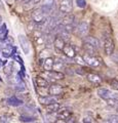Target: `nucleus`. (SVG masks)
Here are the masks:
<instances>
[{
	"instance_id": "obj_6",
	"label": "nucleus",
	"mask_w": 118,
	"mask_h": 123,
	"mask_svg": "<svg viewBox=\"0 0 118 123\" xmlns=\"http://www.w3.org/2000/svg\"><path fill=\"white\" fill-rule=\"evenodd\" d=\"M59 9L62 13H71L73 9V1L72 0H60Z\"/></svg>"
},
{
	"instance_id": "obj_33",
	"label": "nucleus",
	"mask_w": 118,
	"mask_h": 123,
	"mask_svg": "<svg viewBox=\"0 0 118 123\" xmlns=\"http://www.w3.org/2000/svg\"><path fill=\"white\" fill-rule=\"evenodd\" d=\"M55 123H68V121H67V120H64V119H60V118H58Z\"/></svg>"
},
{
	"instance_id": "obj_26",
	"label": "nucleus",
	"mask_w": 118,
	"mask_h": 123,
	"mask_svg": "<svg viewBox=\"0 0 118 123\" xmlns=\"http://www.w3.org/2000/svg\"><path fill=\"white\" fill-rule=\"evenodd\" d=\"M107 105L109 107H112V108H117L118 107V98H109L106 101Z\"/></svg>"
},
{
	"instance_id": "obj_20",
	"label": "nucleus",
	"mask_w": 118,
	"mask_h": 123,
	"mask_svg": "<svg viewBox=\"0 0 118 123\" xmlns=\"http://www.w3.org/2000/svg\"><path fill=\"white\" fill-rule=\"evenodd\" d=\"M86 77L87 80L93 84H100L102 82V78L98 74H94V73H89V74H87Z\"/></svg>"
},
{
	"instance_id": "obj_7",
	"label": "nucleus",
	"mask_w": 118,
	"mask_h": 123,
	"mask_svg": "<svg viewBox=\"0 0 118 123\" xmlns=\"http://www.w3.org/2000/svg\"><path fill=\"white\" fill-rule=\"evenodd\" d=\"M77 35L80 36V37H85L87 36V34H88V31H89V25L88 23L85 22V21H82L80 22L79 24L77 25Z\"/></svg>"
},
{
	"instance_id": "obj_36",
	"label": "nucleus",
	"mask_w": 118,
	"mask_h": 123,
	"mask_svg": "<svg viewBox=\"0 0 118 123\" xmlns=\"http://www.w3.org/2000/svg\"><path fill=\"white\" fill-rule=\"evenodd\" d=\"M31 123H34V121H33V122H31ZM35 123H38V122H35Z\"/></svg>"
},
{
	"instance_id": "obj_3",
	"label": "nucleus",
	"mask_w": 118,
	"mask_h": 123,
	"mask_svg": "<svg viewBox=\"0 0 118 123\" xmlns=\"http://www.w3.org/2000/svg\"><path fill=\"white\" fill-rule=\"evenodd\" d=\"M83 60H84V63L85 65L89 67H93V68H98L101 66V62L98 57L94 55H90V53H86L82 56Z\"/></svg>"
},
{
	"instance_id": "obj_37",
	"label": "nucleus",
	"mask_w": 118,
	"mask_h": 123,
	"mask_svg": "<svg viewBox=\"0 0 118 123\" xmlns=\"http://www.w3.org/2000/svg\"><path fill=\"white\" fill-rule=\"evenodd\" d=\"M75 123H79V122H75Z\"/></svg>"
},
{
	"instance_id": "obj_4",
	"label": "nucleus",
	"mask_w": 118,
	"mask_h": 123,
	"mask_svg": "<svg viewBox=\"0 0 118 123\" xmlns=\"http://www.w3.org/2000/svg\"><path fill=\"white\" fill-rule=\"evenodd\" d=\"M19 42H20V45L23 49V52L25 55H29L30 51H31V44H30V41L28 40V38L26 37V35H23V34H20L18 37Z\"/></svg>"
},
{
	"instance_id": "obj_25",
	"label": "nucleus",
	"mask_w": 118,
	"mask_h": 123,
	"mask_svg": "<svg viewBox=\"0 0 118 123\" xmlns=\"http://www.w3.org/2000/svg\"><path fill=\"white\" fill-rule=\"evenodd\" d=\"M20 120L22 122H24V123H31V122H33L34 120H35V118L31 117V115L24 114V115H22V116L20 117Z\"/></svg>"
},
{
	"instance_id": "obj_14",
	"label": "nucleus",
	"mask_w": 118,
	"mask_h": 123,
	"mask_svg": "<svg viewBox=\"0 0 118 123\" xmlns=\"http://www.w3.org/2000/svg\"><path fill=\"white\" fill-rule=\"evenodd\" d=\"M52 43H54V46H55V48L56 49V50H58V51H62L65 44H66V41H65L63 38H61L60 36L56 35V38L54 39V42H52Z\"/></svg>"
},
{
	"instance_id": "obj_34",
	"label": "nucleus",
	"mask_w": 118,
	"mask_h": 123,
	"mask_svg": "<svg viewBox=\"0 0 118 123\" xmlns=\"http://www.w3.org/2000/svg\"><path fill=\"white\" fill-rule=\"evenodd\" d=\"M1 26H2V18L0 17V28H1Z\"/></svg>"
},
{
	"instance_id": "obj_8",
	"label": "nucleus",
	"mask_w": 118,
	"mask_h": 123,
	"mask_svg": "<svg viewBox=\"0 0 118 123\" xmlns=\"http://www.w3.org/2000/svg\"><path fill=\"white\" fill-rule=\"evenodd\" d=\"M98 95L101 98L104 99V101H107V99L112 98H118V95L116 93H114V92L107 89V88H99L98 89Z\"/></svg>"
},
{
	"instance_id": "obj_29",
	"label": "nucleus",
	"mask_w": 118,
	"mask_h": 123,
	"mask_svg": "<svg viewBox=\"0 0 118 123\" xmlns=\"http://www.w3.org/2000/svg\"><path fill=\"white\" fill-rule=\"evenodd\" d=\"M110 86L112 87V89L118 91V80H116V79H112L111 81H110Z\"/></svg>"
},
{
	"instance_id": "obj_15",
	"label": "nucleus",
	"mask_w": 118,
	"mask_h": 123,
	"mask_svg": "<svg viewBox=\"0 0 118 123\" xmlns=\"http://www.w3.org/2000/svg\"><path fill=\"white\" fill-rule=\"evenodd\" d=\"M61 24L62 25H75V17L73 14L66 13L62 18V20H61Z\"/></svg>"
},
{
	"instance_id": "obj_19",
	"label": "nucleus",
	"mask_w": 118,
	"mask_h": 123,
	"mask_svg": "<svg viewBox=\"0 0 118 123\" xmlns=\"http://www.w3.org/2000/svg\"><path fill=\"white\" fill-rule=\"evenodd\" d=\"M7 104H8L9 106H11V107H20L24 103H23L22 99L18 98L17 97H10V98H7Z\"/></svg>"
},
{
	"instance_id": "obj_10",
	"label": "nucleus",
	"mask_w": 118,
	"mask_h": 123,
	"mask_svg": "<svg viewBox=\"0 0 118 123\" xmlns=\"http://www.w3.org/2000/svg\"><path fill=\"white\" fill-rule=\"evenodd\" d=\"M62 52L64 53L65 56L68 57V59H70V60H73L74 57H75V55H76V50H75V48H74L71 44H68V43L65 44Z\"/></svg>"
},
{
	"instance_id": "obj_27",
	"label": "nucleus",
	"mask_w": 118,
	"mask_h": 123,
	"mask_svg": "<svg viewBox=\"0 0 118 123\" xmlns=\"http://www.w3.org/2000/svg\"><path fill=\"white\" fill-rule=\"evenodd\" d=\"M106 122L108 123H118V114H113L108 116V118L106 119Z\"/></svg>"
},
{
	"instance_id": "obj_2",
	"label": "nucleus",
	"mask_w": 118,
	"mask_h": 123,
	"mask_svg": "<svg viewBox=\"0 0 118 123\" xmlns=\"http://www.w3.org/2000/svg\"><path fill=\"white\" fill-rule=\"evenodd\" d=\"M104 50L105 53L109 56H111L114 53V48H115V45H114V41L112 39L111 36L109 35H105L104 36Z\"/></svg>"
},
{
	"instance_id": "obj_32",
	"label": "nucleus",
	"mask_w": 118,
	"mask_h": 123,
	"mask_svg": "<svg viewBox=\"0 0 118 123\" xmlns=\"http://www.w3.org/2000/svg\"><path fill=\"white\" fill-rule=\"evenodd\" d=\"M82 123H93V119L87 116V117H84L82 119Z\"/></svg>"
},
{
	"instance_id": "obj_31",
	"label": "nucleus",
	"mask_w": 118,
	"mask_h": 123,
	"mask_svg": "<svg viewBox=\"0 0 118 123\" xmlns=\"http://www.w3.org/2000/svg\"><path fill=\"white\" fill-rule=\"evenodd\" d=\"M0 123H9V119L7 116L3 115V116L0 117Z\"/></svg>"
},
{
	"instance_id": "obj_1",
	"label": "nucleus",
	"mask_w": 118,
	"mask_h": 123,
	"mask_svg": "<svg viewBox=\"0 0 118 123\" xmlns=\"http://www.w3.org/2000/svg\"><path fill=\"white\" fill-rule=\"evenodd\" d=\"M48 15L44 12V10L41 8H37L32 13V21L35 25H42L47 21Z\"/></svg>"
},
{
	"instance_id": "obj_17",
	"label": "nucleus",
	"mask_w": 118,
	"mask_h": 123,
	"mask_svg": "<svg viewBox=\"0 0 118 123\" xmlns=\"http://www.w3.org/2000/svg\"><path fill=\"white\" fill-rule=\"evenodd\" d=\"M64 69H65L64 61L62 59H55V61H54V68H52V70L62 72V70H64Z\"/></svg>"
},
{
	"instance_id": "obj_38",
	"label": "nucleus",
	"mask_w": 118,
	"mask_h": 123,
	"mask_svg": "<svg viewBox=\"0 0 118 123\" xmlns=\"http://www.w3.org/2000/svg\"><path fill=\"white\" fill-rule=\"evenodd\" d=\"M105 123H108V122H105Z\"/></svg>"
},
{
	"instance_id": "obj_11",
	"label": "nucleus",
	"mask_w": 118,
	"mask_h": 123,
	"mask_svg": "<svg viewBox=\"0 0 118 123\" xmlns=\"http://www.w3.org/2000/svg\"><path fill=\"white\" fill-rule=\"evenodd\" d=\"M55 7V0H42L41 8L44 10V12L47 15L50 14V12L54 10Z\"/></svg>"
},
{
	"instance_id": "obj_9",
	"label": "nucleus",
	"mask_w": 118,
	"mask_h": 123,
	"mask_svg": "<svg viewBox=\"0 0 118 123\" xmlns=\"http://www.w3.org/2000/svg\"><path fill=\"white\" fill-rule=\"evenodd\" d=\"M47 92L49 95H55V97H58L63 92V86L61 84L58 83H52L48 85V89Z\"/></svg>"
},
{
	"instance_id": "obj_12",
	"label": "nucleus",
	"mask_w": 118,
	"mask_h": 123,
	"mask_svg": "<svg viewBox=\"0 0 118 123\" xmlns=\"http://www.w3.org/2000/svg\"><path fill=\"white\" fill-rule=\"evenodd\" d=\"M38 101H39L41 105L48 106V105H50V104L56 103L58 98H56V97H55V95H46V97H40Z\"/></svg>"
},
{
	"instance_id": "obj_5",
	"label": "nucleus",
	"mask_w": 118,
	"mask_h": 123,
	"mask_svg": "<svg viewBox=\"0 0 118 123\" xmlns=\"http://www.w3.org/2000/svg\"><path fill=\"white\" fill-rule=\"evenodd\" d=\"M45 75H46V78H44L47 80V81H58V80H62L65 78V75L64 73L62 72H59V71H55V70H51V71H46L45 73Z\"/></svg>"
},
{
	"instance_id": "obj_16",
	"label": "nucleus",
	"mask_w": 118,
	"mask_h": 123,
	"mask_svg": "<svg viewBox=\"0 0 118 123\" xmlns=\"http://www.w3.org/2000/svg\"><path fill=\"white\" fill-rule=\"evenodd\" d=\"M54 61L55 59L51 56H47L45 57L43 61V69L45 71H51L54 68Z\"/></svg>"
},
{
	"instance_id": "obj_18",
	"label": "nucleus",
	"mask_w": 118,
	"mask_h": 123,
	"mask_svg": "<svg viewBox=\"0 0 118 123\" xmlns=\"http://www.w3.org/2000/svg\"><path fill=\"white\" fill-rule=\"evenodd\" d=\"M35 82L37 84V86H39L41 88L48 87V85H49V82L44 78L43 76H37L35 78Z\"/></svg>"
},
{
	"instance_id": "obj_28",
	"label": "nucleus",
	"mask_w": 118,
	"mask_h": 123,
	"mask_svg": "<svg viewBox=\"0 0 118 123\" xmlns=\"http://www.w3.org/2000/svg\"><path fill=\"white\" fill-rule=\"evenodd\" d=\"M73 60H74V62H75L76 64H78V65H79V66H84V65H85L84 60H83V57L80 56V55H76Z\"/></svg>"
},
{
	"instance_id": "obj_24",
	"label": "nucleus",
	"mask_w": 118,
	"mask_h": 123,
	"mask_svg": "<svg viewBox=\"0 0 118 123\" xmlns=\"http://www.w3.org/2000/svg\"><path fill=\"white\" fill-rule=\"evenodd\" d=\"M83 47H84L86 53H90V55H94V53H96V51L98 50V49L94 48L93 45L86 43V42H83Z\"/></svg>"
},
{
	"instance_id": "obj_22",
	"label": "nucleus",
	"mask_w": 118,
	"mask_h": 123,
	"mask_svg": "<svg viewBox=\"0 0 118 123\" xmlns=\"http://www.w3.org/2000/svg\"><path fill=\"white\" fill-rule=\"evenodd\" d=\"M71 116H72V112L69 111V110H67V109L60 111V112L58 113V118L64 119V120H68V119H70Z\"/></svg>"
},
{
	"instance_id": "obj_23",
	"label": "nucleus",
	"mask_w": 118,
	"mask_h": 123,
	"mask_svg": "<svg viewBox=\"0 0 118 123\" xmlns=\"http://www.w3.org/2000/svg\"><path fill=\"white\" fill-rule=\"evenodd\" d=\"M60 108H61V105L56 102V103H54V104H50V105H48L46 106V112L47 113H56V112H58V111L60 110Z\"/></svg>"
},
{
	"instance_id": "obj_13",
	"label": "nucleus",
	"mask_w": 118,
	"mask_h": 123,
	"mask_svg": "<svg viewBox=\"0 0 118 123\" xmlns=\"http://www.w3.org/2000/svg\"><path fill=\"white\" fill-rule=\"evenodd\" d=\"M83 41L86 42V43H88V44H90V45H93V47L97 48V49H99V48H100V46H101L100 40H99L98 38L93 37V36L87 35V36H85V37H83Z\"/></svg>"
},
{
	"instance_id": "obj_30",
	"label": "nucleus",
	"mask_w": 118,
	"mask_h": 123,
	"mask_svg": "<svg viewBox=\"0 0 118 123\" xmlns=\"http://www.w3.org/2000/svg\"><path fill=\"white\" fill-rule=\"evenodd\" d=\"M76 4L79 8H84L86 6V1L85 0H76Z\"/></svg>"
},
{
	"instance_id": "obj_21",
	"label": "nucleus",
	"mask_w": 118,
	"mask_h": 123,
	"mask_svg": "<svg viewBox=\"0 0 118 123\" xmlns=\"http://www.w3.org/2000/svg\"><path fill=\"white\" fill-rule=\"evenodd\" d=\"M33 36H34V39H35L37 45H42L45 43V38L41 32H34Z\"/></svg>"
},
{
	"instance_id": "obj_35",
	"label": "nucleus",
	"mask_w": 118,
	"mask_h": 123,
	"mask_svg": "<svg viewBox=\"0 0 118 123\" xmlns=\"http://www.w3.org/2000/svg\"><path fill=\"white\" fill-rule=\"evenodd\" d=\"M116 111H117V113H118V107L116 108Z\"/></svg>"
}]
</instances>
